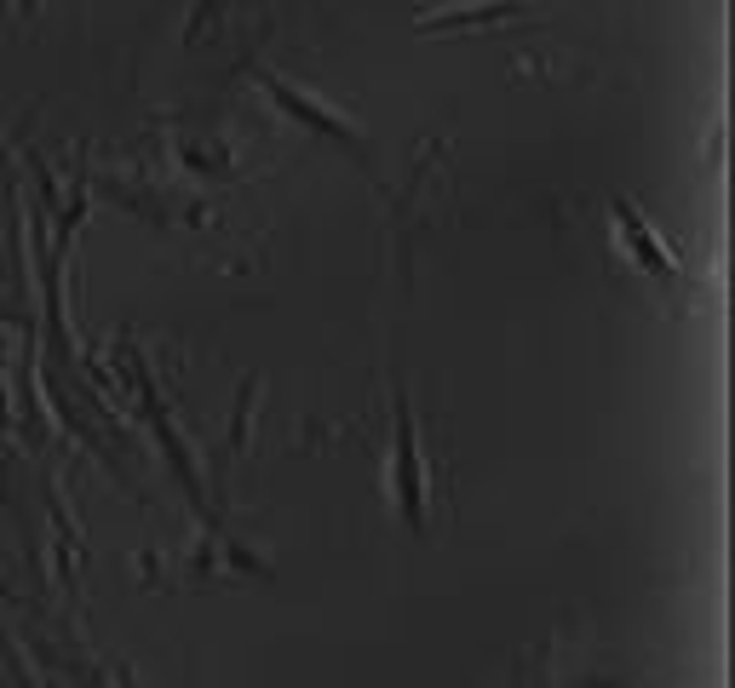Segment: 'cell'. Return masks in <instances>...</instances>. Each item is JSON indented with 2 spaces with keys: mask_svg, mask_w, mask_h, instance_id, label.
Listing matches in <instances>:
<instances>
[{
  "mask_svg": "<svg viewBox=\"0 0 735 688\" xmlns=\"http://www.w3.org/2000/svg\"><path fill=\"white\" fill-rule=\"evenodd\" d=\"M396 488H403L409 523H420V447L409 431V396H396Z\"/></svg>",
  "mask_w": 735,
  "mask_h": 688,
  "instance_id": "obj_1",
  "label": "cell"
}]
</instances>
